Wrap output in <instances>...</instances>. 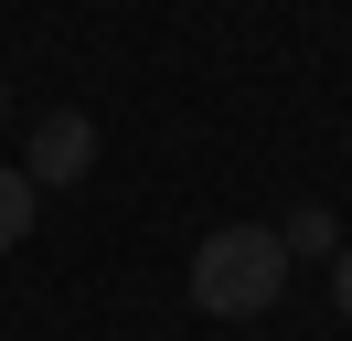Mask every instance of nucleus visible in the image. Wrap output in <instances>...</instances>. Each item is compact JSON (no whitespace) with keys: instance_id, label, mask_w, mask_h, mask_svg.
<instances>
[{"instance_id":"1","label":"nucleus","mask_w":352,"mask_h":341,"mask_svg":"<svg viewBox=\"0 0 352 341\" xmlns=\"http://www.w3.org/2000/svg\"><path fill=\"white\" fill-rule=\"evenodd\" d=\"M278 288H288L278 224H214L192 245V309L203 320H256V309H278Z\"/></svg>"},{"instance_id":"2","label":"nucleus","mask_w":352,"mask_h":341,"mask_svg":"<svg viewBox=\"0 0 352 341\" xmlns=\"http://www.w3.org/2000/svg\"><path fill=\"white\" fill-rule=\"evenodd\" d=\"M32 192H43V182H86V170H96V118H86V107H54V118L43 128H32Z\"/></svg>"},{"instance_id":"3","label":"nucleus","mask_w":352,"mask_h":341,"mask_svg":"<svg viewBox=\"0 0 352 341\" xmlns=\"http://www.w3.org/2000/svg\"><path fill=\"white\" fill-rule=\"evenodd\" d=\"M278 245H288V256H342V224H331V203H299V213L278 224Z\"/></svg>"},{"instance_id":"4","label":"nucleus","mask_w":352,"mask_h":341,"mask_svg":"<svg viewBox=\"0 0 352 341\" xmlns=\"http://www.w3.org/2000/svg\"><path fill=\"white\" fill-rule=\"evenodd\" d=\"M32 203H43V192H32V170H0V256L32 234Z\"/></svg>"},{"instance_id":"5","label":"nucleus","mask_w":352,"mask_h":341,"mask_svg":"<svg viewBox=\"0 0 352 341\" xmlns=\"http://www.w3.org/2000/svg\"><path fill=\"white\" fill-rule=\"evenodd\" d=\"M331 309H342V320H352V245H342V256H331Z\"/></svg>"},{"instance_id":"6","label":"nucleus","mask_w":352,"mask_h":341,"mask_svg":"<svg viewBox=\"0 0 352 341\" xmlns=\"http://www.w3.org/2000/svg\"><path fill=\"white\" fill-rule=\"evenodd\" d=\"M0 107H11V85H0Z\"/></svg>"}]
</instances>
